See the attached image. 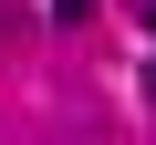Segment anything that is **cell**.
<instances>
[{
    "label": "cell",
    "mask_w": 156,
    "mask_h": 145,
    "mask_svg": "<svg viewBox=\"0 0 156 145\" xmlns=\"http://www.w3.org/2000/svg\"><path fill=\"white\" fill-rule=\"evenodd\" d=\"M83 11H94V0H52V21H83Z\"/></svg>",
    "instance_id": "1"
},
{
    "label": "cell",
    "mask_w": 156,
    "mask_h": 145,
    "mask_svg": "<svg viewBox=\"0 0 156 145\" xmlns=\"http://www.w3.org/2000/svg\"><path fill=\"white\" fill-rule=\"evenodd\" d=\"M146 93H156V62H146Z\"/></svg>",
    "instance_id": "2"
}]
</instances>
